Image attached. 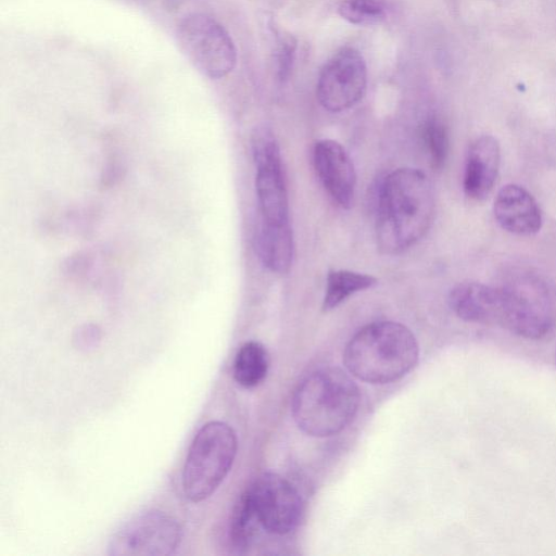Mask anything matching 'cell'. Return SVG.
<instances>
[{
  "instance_id": "1",
  "label": "cell",
  "mask_w": 556,
  "mask_h": 556,
  "mask_svg": "<svg viewBox=\"0 0 556 556\" xmlns=\"http://www.w3.org/2000/svg\"><path fill=\"white\" fill-rule=\"evenodd\" d=\"M435 211L432 185L416 168H399L383 180L377 207L376 238L381 252L400 253L420 240Z\"/></svg>"
},
{
  "instance_id": "2",
  "label": "cell",
  "mask_w": 556,
  "mask_h": 556,
  "mask_svg": "<svg viewBox=\"0 0 556 556\" xmlns=\"http://www.w3.org/2000/svg\"><path fill=\"white\" fill-rule=\"evenodd\" d=\"M356 383L341 369L327 367L306 376L294 391L292 415L299 428L313 437L339 433L359 406Z\"/></svg>"
},
{
  "instance_id": "3",
  "label": "cell",
  "mask_w": 556,
  "mask_h": 556,
  "mask_svg": "<svg viewBox=\"0 0 556 556\" xmlns=\"http://www.w3.org/2000/svg\"><path fill=\"white\" fill-rule=\"evenodd\" d=\"M419 348L413 332L402 324L377 321L363 327L343 353L345 367L368 383L395 381L416 365Z\"/></svg>"
},
{
  "instance_id": "4",
  "label": "cell",
  "mask_w": 556,
  "mask_h": 556,
  "mask_svg": "<svg viewBox=\"0 0 556 556\" xmlns=\"http://www.w3.org/2000/svg\"><path fill=\"white\" fill-rule=\"evenodd\" d=\"M238 448L235 430L223 421H210L194 435L181 475L186 497L194 503L210 497L229 473Z\"/></svg>"
},
{
  "instance_id": "5",
  "label": "cell",
  "mask_w": 556,
  "mask_h": 556,
  "mask_svg": "<svg viewBox=\"0 0 556 556\" xmlns=\"http://www.w3.org/2000/svg\"><path fill=\"white\" fill-rule=\"evenodd\" d=\"M498 288V325L526 339H540L551 331L556 320V298L545 280L521 273Z\"/></svg>"
},
{
  "instance_id": "6",
  "label": "cell",
  "mask_w": 556,
  "mask_h": 556,
  "mask_svg": "<svg viewBox=\"0 0 556 556\" xmlns=\"http://www.w3.org/2000/svg\"><path fill=\"white\" fill-rule=\"evenodd\" d=\"M177 42L190 63L205 77L220 79L237 64L236 45L227 29L204 13L185 16L176 29Z\"/></svg>"
},
{
  "instance_id": "7",
  "label": "cell",
  "mask_w": 556,
  "mask_h": 556,
  "mask_svg": "<svg viewBox=\"0 0 556 556\" xmlns=\"http://www.w3.org/2000/svg\"><path fill=\"white\" fill-rule=\"evenodd\" d=\"M181 540L179 523L168 514L151 509L125 521L108 544L111 556H168Z\"/></svg>"
},
{
  "instance_id": "8",
  "label": "cell",
  "mask_w": 556,
  "mask_h": 556,
  "mask_svg": "<svg viewBox=\"0 0 556 556\" xmlns=\"http://www.w3.org/2000/svg\"><path fill=\"white\" fill-rule=\"evenodd\" d=\"M252 153L256 165L255 187L263 222H289V205L278 142L267 127L252 135Z\"/></svg>"
},
{
  "instance_id": "9",
  "label": "cell",
  "mask_w": 556,
  "mask_h": 556,
  "mask_svg": "<svg viewBox=\"0 0 556 556\" xmlns=\"http://www.w3.org/2000/svg\"><path fill=\"white\" fill-rule=\"evenodd\" d=\"M367 87L366 63L354 48H343L323 66L316 94L324 109L341 112L354 106L365 94Z\"/></svg>"
},
{
  "instance_id": "10",
  "label": "cell",
  "mask_w": 556,
  "mask_h": 556,
  "mask_svg": "<svg viewBox=\"0 0 556 556\" xmlns=\"http://www.w3.org/2000/svg\"><path fill=\"white\" fill-rule=\"evenodd\" d=\"M263 529L286 534L300 522L303 502L295 488L277 473L257 476L244 491Z\"/></svg>"
},
{
  "instance_id": "11",
  "label": "cell",
  "mask_w": 556,
  "mask_h": 556,
  "mask_svg": "<svg viewBox=\"0 0 556 556\" xmlns=\"http://www.w3.org/2000/svg\"><path fill=\"white\" fill-rule=\"evenodd\" d=\"M313 160L330 197L342 207H350L355 197L356 174L344 148L331 139L319 140L314 147Z\"/></svg>"
},
{
  "instance_id": "12",
  "label": "cell",
  "mask_w": 556,
  "mask_h": 556,
  "mask_svg": "<svg viewBox=\"0 0 556 556\" xmlns=\"http://www.w3.org/2000/svg\"><path fill=\"white\" fill-rule=\"evenodd\" d=\"M493 212L501 228L517 236L535 235L542 227V214L535 199L516 184L498 190Z\"/></svg>"
},
{
  "instance_id": "13",
  "label": "cell",
  "mask_w": 556,
  "mask_h": 556,
  "mask_svg": "<svg viewBox=\"0 0 556 556\" xmlns=\"http://www.w3.org/2000/svg\"><path fill=\"white\" fill-rule=\"evenodd\" d=\"M501 149L491 135L476 138L469 146L464 169L463 189L475 201H482L491 193L500 169Z\"/></svg>"
},
{
  "instance_id": "14",
  "label": "cell",
  "mask_w": 556,
  "mask_h": 556,
  "mask_svg": "<svg viewBox=\"0 0 556 556\" xmlns=\"http://www.w3.org/2000/svg\"><path fill=\"white\" fill-rule=\"evenodd\" d=\"M448 305L465 321L498 325L501 291L498 287L481 282H460L450 291Z\"/></svg>"
},
{
  "instance_id": "15",
  "label": "cell",
  "mask_w": 556,
  "mask_h": 556,
  "mask_svg": "<svg viewBox=\"0 0 556 556\" xmlns=\"http://www.w3.org/2000/svg\"><path fill=\"white\" fill-rule=\"evenodd\" d=\"M256 249L263 265L278 274L287 273L292 264L294 243L289 222H263L256 238Z\"/></svg>"
},
{
  "instance_id": "16",
  "label": "cell",
  "mask_w": 556,
  "mask_h": 556,
  "mask_svg": "<svg viewBox=\"0 0 556 556\" xmlns=\"http://www.w3.org/2000/svg\"><path fill=\"white\" fill-rule=\"evenodd\" d=\"M266 349L256 341L245 342L237 352L233 361V378L243 388L258 386L268 370Z\"/></svg>"
},
{
  "instance_id": "17",
  "label": "cell",
  "mask_w": 556,
  "mask_h": 556,
  "mask_svg": "<svg viewBox=\"0 0 556 556\" xmlns=\"http://www.w3.org/2000/svg\"><path fill=\"white\" fill-rule=\"evenodd\" d=\"M377 279L367 274L339 269L331 270L327 276L323 309L330 311L339 306L352 294L371 288Z\"/></svg>"
},
{
  "instance_id": "18",
  "label": "cell",
  "mask_w": 556,
  "mask_h": 556,
  "mask_svg": "<svg viewBox=\"0 0 556 556\" xmlns=\"http://www.w3.org/2000/svg\"><path fill=\"white\" fill-rule=\"evenodd\" d=\"M261 523L253 509V506L243 492L238 500L230 521V540L238 551H247L257 535Z\"/></svg>"
},
{
  "instance_id": "19",
  "label": "cell",
  "mask_w": 556,
  "mask_h": 556,
  "mask_svg": "<svg viewBox=\"0 0 556 556\" xmlns=\"http://www.w3.org/2000/svg\"><path fill=\"white\" fill-rule=\"evenodd\" d=\"M339 15L353 25L370 26L381 23L387 11L381 0H343L338 8Z\"/></svg>"
},
{
  "instance_id": "20",
  "label": "cell",
  "mask_w": 556,
  "mask_h": 556,
  "mask_svg": "<svg viewBox=\"0 0 556 556\" xmlns=\"http://www.w3.org/2000/svg\"><path fill=\"white\" fill-rule=\"evenodd\" d=\"M422 134L433 167L441 168L448 152V136L444 124L432 117L426 122Z\"/></svg>"
},
{
  "instance_id": "21",
  "label": "cell",
  "mask_w": 556,
  "mask_h": 556,
  "mask_svg": "<svg viewBox=\"0 0 556 556\" xmlns=\"http://www.w3.org/2000/svg\"><path fill=\"white\" fill-rule=\"evenodd\" d=\"M295 43L296 42L292 36H287L281 40L279 48V73L281 78H285L289 73L295 50Z\"/></svg>"
}]
</instances>
